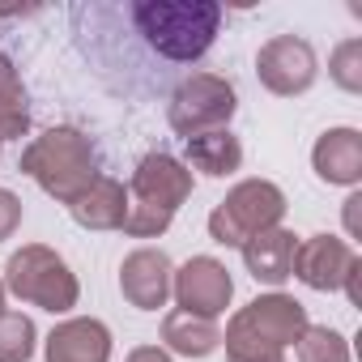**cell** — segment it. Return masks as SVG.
I'll return each instance as SVG.
<instances>
[{"label":"cell","instance_id":"cell-9","mask_svg":"<svg viewBox=\"0 0 362 362\" xmlns=\"http://www.w3.org/2000/svg\"><path fill=\"white\" fill-rule=\"evenodd\" d=\"M239 328H247L252 337H260L264 345H273V349H286V345H298V337L307 332V307L298 303V298H290V294H281V290H273V294H260V298H252L243 311H235L230 315Z\"/></svg>","mask_w":362,"mask_h":362},{"label":"cell","instance_id":"cell-3","mask_svg":"<svg viewBox=\"0 0 362 362\" xmlns=\"http://www.w3.org/2000/svg\"><path fill=\"white\" fill-rule=\"evenodd\" d=\"M197 188L192 170L170 158V153H145L128 179V218H124V235L132 239H158L166 235V226L175 222L179 205H184Z\"/></svg>","mask_w":362,"mask_h":362},{"label":"cell","instance_id":"cell-22","mask_svg":"<svg viewBox=\"0 0 362 362\" xmlns=\"http://www.w3.org/2000/svg\"><path fill=\"white\" fill-rule=\"evenodd\" d=\"M328 77H332L345 94H362V39L337 43V52L328 56Z\"/></svg>","mask_w":362,"mask_h":362},{"label":"cell","instance_id":"cell-20","mask_svg":"<svg viewBox=\"0 0 362 362\" xmlns=\"http://www.w3.org/2000/svg\"><path fill=\"white\" fill-rule=\"evenodd\" d=\"M298 362H349V341L328 324H307L298 337Z\"/></svg>","mask_w":362,"mask_h":362},{"label":"cell","instance_id":"cell-5","mask_svg":"<svg viewBox=\"0 0 362 362\" xmlns=\"http://www.w3.org/2000/svg\"><path fill=\"white\" fill-rule=\"evenodd\" d=\"M286 218V192L269 179H243L235 184L209 214V239L222 247H243L260 230L281 226Z\"/></svg>","mask_w":362,"mask_h":362},{"label":"cell","instance_id":"cell-21","mask_svg":"<svg viewBox=\"0 0 362 362\" xmlns=\"http://www.w3.org/2000/svg\"><path fill=\"white\" fill-rule=\"evenodd\" d=\"M226 362H286V349L264 345L260 337H252L247 328H239L235 320L226 324Z\"/></svg>","mask_w":362,"mask_h":362},{"label":"cell","instance_id":"cell-7","mask_svg":"<svg viewBox=\"0 0 362 362\" xmlns=\"http://www.w3.org/2000/svg\"><path fill=\"white\" fill-rule=\"evenodd\" d=\"M256 77L269 94L277 98H294V94H307L320 77V60H315V47L298 35H273L269 43H260L256 52Z\"/></svg>","mask_w":362,"mask_h":362},{"label":"cell","instance_id":"cell-19","mask_svg":"<svg viewBox=\"0 0 362 362\" xmlns=\"http://www.w3.org/2000/svg\"><path fill=\"white\" fill-rule=\"evenodd\" d=\"M39 345V328L22 311H0V362H30Z\"/></svg>","mask_w":362,"mask_h":362},{"label":"cell","instance_id":"cell-18","mask_svg":"<svg viewBox=\"0 0 362 362\" xmlns=\"http://www.w3.org/2000/svg\"><path fill=\"white\" fill-rule=\"evenodd\" d=\"M30 128V103H26V86L18 77V64L9 56H0V145L26 136Z\"/></svg>","mask_w":362,"mask_h":362},{"label":"cell","instance_id":"cell-4","mask_svg":"<svg viewBox=\"0 0 362 362\" xmlns=\"http://www.w3.org/2000/svg\"><path fill=\"white\" fill-rule=\"evenodd\" d=\"M5 294L39 307V311H52V315H64L77 307L81 298V281L77 273L69 269V260L47 247V243H26L9 256L5 264Z\"/></svg>","mask_w":362,"mask_h":362},{"label":"cell","instance_id":"cell-24","mask_svg":"<svg viewBox=\"0 0 362 362\" xmlns=\"http://www.w3.org/2000/svg\"><path fill=\"white\" fill-rule=\"evenodd\" d=\"M124 362H175V358H170L166 349H158V345H136Z\"/></svg>","mask_w":362,"mask_h":362},{"label":"cell","instance_id":"cell-15","mask_svg":"<svg viewBox=\"0 0 362 362\" xmlns=\"http://www.w3.org/2000/svg\"><path fill=\"white\" fill-rule=\"evenodd\" d=\"M73 222L86 226V230H124V218H128V188L111 175H98L94 184L69 205Z\"/></svg>","mask_w":362,"mask_h":362},{"label":"cell","instance_id":"cell-6","mask_svg":"<svg viewBox=\"0 0 362 362\" xmlns=\"http://www.w3.org/2000/svg\"><path fill=\"white\" fill-rule=\"evenodd\" d=\"M239 111V94L226 77L218 73H192L175 86L170 103H166V119L179 136H201V132H218L235 119Z\"/></svg>","mask_w":362,"mask_h":362},{"label":"cell","instance_id":"cell-23","mask_svg":"<svg viewBox=\"0 0 362 362\" xmlns=\"http://www.w3.org/2000/svg\"><path fill=\"white\" fill-rule=\"evenodd\" d=\"M18 226H22V201H18L9 188H0V243L13 239Z\"/></svg>","mask_w":362,"mask_h":362},{"label":"cell","instance_id":"cell-16","mask_svg":"<svg viewBox=\"0 0 362 362\" xmlns=\"http://www.w3.org/2000/svg\"><path fill=\"white\" fill-rule=\"evenodd\" d=\"M162 345L179 358H209L222 345V328H218V320H205V315H192V311H166Z\"/></svg>","mask_w":362,"mask_h":362},{"label":"cell","instance_id":"cell-1","mask_svg":"<svg viewBox=\"0 0 362 362\" xmlns=\"http://www.w3.org/2000/svg\"><path fill=\"white\" fill-rule=\"evenodd\" d=\"M132 22L158 56L192 64L214 47L222 30V5L214 0H141L132 5Z\"/></svg>","mask_w":362,"mask_h":362},{"label":"cell","instance_id":"cell-14","mask_svg":"<svg viewBox=\"0 0 362 362\" xmlns=\"http://www.w3.org/2000/svg\"><path fill=\"white\" fill-rule=\"evenodd\" d=\"M239 252H243L247 273H252L260 286H286V281L294 277V252H298V239H294V230H286V226L260 230V235L247 239Z\"/></svg>","mask_w":362,"mask_h":362},{"label":"cell","instance_id":"cell-8","mask_svg":"<svg viewBox=\"0 0 362 362\" xmlns=\"http://www.w3.org/2000/svg\"><path fill=\"white\" fill-rule=\"evenodd\" d=\"M170 294H175L179 311L218 320V315L230 307V298H235V277L226 273L222 260H214V256H192L184 269H175Z\"/></svg>","mask_w":362,"mask_h":362},{"label":"cell","instance_id":"cell-25","mask_svg":"<svg viewBox=\"0 0 362 362\" xmlns=\"http://www.w3.org/2000/svg\"><path fill=\"white\" fill-rule=\"evenodd\" d=\"M358 205H362V192H354L345 201V230H349V239H358Z\"/></svg>","mask_w":362,"mask_h":362},{"label":"cell","instance_id":"cell-13","mask_svg":"<svg viewBox=\"0 0 362 362\" xmlns=\"http://www.w3.org/2000/svg\"><path fill=\"white\" fill-rule=\"evenodd\" d=\"M311 166L332 188H358V179H362V132L358 128H328L311 149Z\"/></svg>","mask_w":362,"mask_h":362},{"label":"cell","instance_id":"cell-2","mask_svg":"<svg viewBox=\"0 0 362 362\" xmlns=\"http://www.w3.org/2000/svg\"><path fill=\"white\" fill-rule=\"evenodd\" d=\"M22 175H30L52 201L73 205L103 170H98V149H94V141H90L81 128L56 124V128L39 132V136L22 149Z\"/></svg>","mask_w":362,"mask_h":362},{"label":"cell","instance_id":"cell-10","mask_svg":"<svg viewBox=\"0 0 362 362\" xmlns=\"http://www.w3.org/2000/svg\"><path fill=\"white\" fill-rule=\"evenodd\" d=\"M170 277H175V264L162 247H136L119 264V294L136 311H158L170 298Z\"/></svg>","mask_w":362,"mask_h":362},{"label":"cell","instance_id":"cell-17","mask_svg":"<svg viewBox=\"0 0 362 362\" xmlns=\"http://www.w3.org/2000/svg\"><path fill=\"white\" fill-rule=\"evenodd\" d=\"M184 153H188L184 166H192V170H201V175H209V179H226V175H235V170L243 166V145H239V136H235L230 128L188 136V141H184Z\"/></svg>","mask_w":362,"mask_h":362},{"label":"cell","instance_id":"cell-11","mask_svg":"<svg viewBox=\"0 0 362 362\" xmlns=\"http://www.w3.org/2000/svg\"><path fill=\"white\" fill-rule=\"evenodd\" d=\"M354 264H358V252H354L345 239H337V235H311V239H303L298 252H294V277H298L303 286L320 290V294L341 290Z\"/></svg>","mask_w":362,"mask_h":362},{"label":"cell","instance_id":"cell-26","mask_svg":"<svg viewBox=\"0 0 362 362\" xmlns=\"http://www.w3.org/2000/svg\"><path fill=\"white\" fill-rule=\"evenodd\" d=\"M0 311H5V281H0Z\"/></svg>","mask_w":362,"mask_h":362},{"label":"cell","instance_id":"cell-12","mask_svg":"<svg viewBox=\"0 0 362 362\" xmlns=\"http://www.w3.org/2000/svg\"><path fill=\"white\" fill-rule=\"evenodd\" d=\"M43 358L47 362H111V328L94 315H73L47 332Z\"/></svg>","mask_w":362,"mask_h":362}]
</instances>
